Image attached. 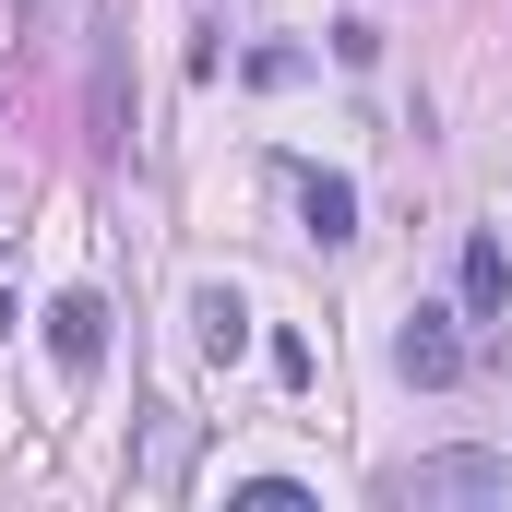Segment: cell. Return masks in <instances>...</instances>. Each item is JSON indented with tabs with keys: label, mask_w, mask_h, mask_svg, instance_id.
I'll use <instances>...</instances> for the list:
<instances>
[{
	"label": "cell",
	"mask_w": 512,
	"mask_h": 512,
	"mask_svg": "<svg viewBox=\"0 0 512 512\" xmlns=\"http://www.w3.org/2000/svg\"><path fill=\"white\" fill-rule=\"evenodd\" d=\"M393 501H405V512H441V501H512V453H417V465H393Z\"/></svg>",
	"instance_id": "1"
},
{
	"label": "cell",
	"mask_w": 512,
	"mask_h": 512,
	"mask_svg": "<svg viewBox=\"0 0 512 512\" xmlns=\"http://www.w3.org/2000/svg\"><path fill=\"white\" fill-rule=\"evenodd\" d=\"M465 358H477V346H465V310H405L393 370H405L417 393H453V382H465Z\"/></svg>",
	"instance_id": "2"
},
{
	"label": "cell",
	"mask_w": 512,
	"mask_h": 512,
	"mask_svg": "<svg viewBox=\"0 0 512 512\" xmlns=\"http://www.w3.org/2000/svg\"><path fill=\"white\" fill-rule=\"evenodd\" d=\"M84 143H96V155H131V60H120V24H108V12H96V84H84Z\"/></svg>",
	"instance_id": "3"
},
{
	"label": "cell",
	"mask_w": 512,
	"mask_h": 512,
	"mask_svg": "<svg viewBox=\"0 0 512 512\" xmlns=\"http://www.w3.org/2000/svg\"><path fill=\"white\" fill-rule=\"evenodd\" d=\"M48 358L84 382V370L108 358V298H84V286H72V298H48Z\"/></svg>",
	"instance_id": "4"
},
{
	"label": "cell",
	"mask_w": 512,
	"mask_h": 512,
	"mask_svg": "<svg viewBox=\"0 0 512 512\" xmlns=\"http://www.w3.org/2000/svg\"><path fill=\"white\" fill-rule=\"evenodd\" d=\"M143 489H155V501L191 489V417H179V405H143Z\"/></svg>",
	"instance_id": "5"
},
{
	"label": "cell",
	"mask_w": 512,
	"mask_h": 512,
	"mask_svg": "<svg viewBox=\"0 0 512 512\" xmlns=\"http://www.w3.org/2000/svg\"><path fill=\"white\" fill-rule=\"evenodd\" d=\"M298 227L334 251V239H358V179H334V167H310L298 179Z\"/></svg>",
	"instance_id": "6"
},
{
	"label": "cell",
	"mask_w": 512,
	"mask_h": 512,
	"mask_svg": "<svg viewBox=\"0 0 512 512\" xmlns=\"http://www.w3.org/2000/svg\"><path fill=\"white\" fill-rule=\"evenodd\" d=\"M501 298H512V251L477 227V239H465V322H501Z\"/></svg>",
	"instance_id": "7"
},
{
	"label": "cell",
	"mask_w": 512,
	"mask_h": 512,
	"mask_svg": "<svg viewBox=\"0 0 512 512\" xmlns=\"http://www.w3.org/2000/svg\"><path fill=\"white\" fill-rule=\"evenodd\" d=\"M191 334H203V358H251V310H239V286H203V298H191Z\"/></svg>",
	"instance_id": "8"
},
{
	"label": "cell",
	"mask_w": 512,
	"mask_h": 512,
	"mask_svg": "<svg viewBox=\"0 0 512 512\" xmlns=\"http://www.w3.org/2000/svg\"><path fill=\"white\" fill-rule=\"evenodd\" d=\"M239 501H251V512H310V489H298V477H251Z\"/></svg>",
	"instance_id": "9"
}]
</instances>
